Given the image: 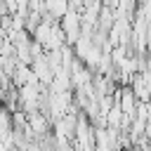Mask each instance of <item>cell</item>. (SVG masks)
<instances>
[{
    "label": "cell",
    "instance_id": "cell-1",
    "mask_svg": "<svg viewBox=\"0 0 151 151\" xmlns=\"http://www.w3.org/2000/svg\"><path fill=\"white\" fill-rule=\"evenodd\" d=\"M42 5H45V14L42 17H50V19H61L71 9L66 0H42Z\"/></svg>",
    "mask_w": 151,
    "mask_h": 151
}]
</instances>
